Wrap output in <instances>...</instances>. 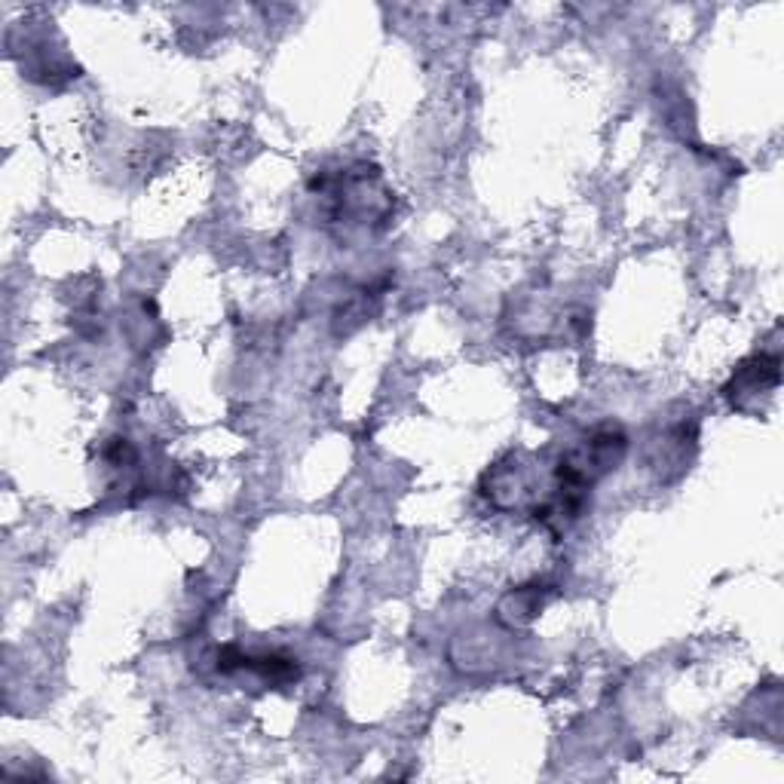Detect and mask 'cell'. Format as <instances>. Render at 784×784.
Segmentation results:
<instances>
[{
    "label": "cell",
    "instance_id": "cell-1",
    "mask_svg": "<svg viewBox=\"0 0 784 784\" xmlns=\"http://www.w3.org/2000/svg\"><path fill=\"white\" fill-rule=\"evenodd\" d=\"M775 386H778V359L775 355H757V359H751V362H745V365L735 371L729 386L723 392H726V399L735 408H742L747 395L775 390Z\"/></svg>",
    "mask_w": 784,
    "mask_h": 784
},
{
    "label": "cell",
    "instance_id": "cell-2",
    "mask_svg": "<svg viewBox=\"0 0 784 784\" xmlns=\"http://www.w3.org/2000/svg\"><path fill=\"white\" fill-rule=\"evenodd\" d=\"M239 672L257 674L261 680H267V684L273 686H288L301 677L297 661L288 659V656H280V653H264V656H248V653H245Z\"/></svg>",
    "mask_w": 784,
    "mask_h": 784
}]
</instances>
